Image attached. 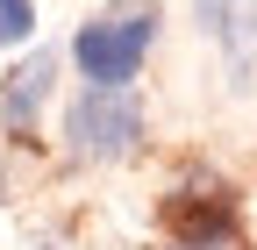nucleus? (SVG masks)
<instances>
[{"label": "nucleus", "mask_w": 257, "mask_h": 250, "mask_svg": "<svg viewBox=\"0 0 257 250\" xmlns=\"http://www.w3.org/2000/svg\"><path fill=\"white\" fill-rule=\"evenodd\" d=\"M157 8L150 0H114V8H100L93 22H79L72 36V72L86 86H136L150 50H157Z\"/></svg>", "instance_id": "nucleus-1"}, {"label": "nucleus", "mask_w": 257, "mask_h": 250, "mask_svg": "<svg viewBox=\"0 0 257 250\" xmlns=\"http://www.w3.org/2000/svg\"><path fill=\"white\" fill-rule=\"evenodd\" d=\"M150 143V107L136 86H79L64 100V150L79 165H128Z\"/></svg>", "instance_id": "nucleus-2"}, {"label": "nucleus", "mask_w": 257, "mask_h": 250, "mask_svg": "<svg viewBox=\"0 0 257 250\" xmlns=\"http://www.w3.org/2000/svg\"><path fill=\"white\" fill-rule=\"evenodd\" d=\"M172 243L179 250H243L236 186L214 179V172H186L172 186Z\"/></svg>", "instance_id": "nucleus-3"}, {"label": "nucleus", "mask_w": 257, "mask_h": 250, "mask_svg": "<svg viewBox=\"0 0 257 250\" xmlns=\"http://www.w3.org/2000/svg\"><path fill=\"white\" fill-rule=\"evenodd\" d=\"M50 93H57V50H29L8 72V86H0V121H8V136H36Z\"/></svg>", "instance_id": "nucleus-4"}, {"label": "nucleus", "mask_w": 257, "mask_h": 250, "mask_svg": "<svg viewBox=\"0 0 257 250\" xmlns=\"http://www.w3.org/2000/svg\"><path fill=\"white\" fill-rule=\"evenodd\" d=\"M193 22H200L207 36L229 50V72H236V86H250V65H243V15H236V0H193Z\"/></svg>", "instance_id": "nucleus-5"}, {"label": "nucleus", "mask_w": 257, "mask_h": 250, "mask_svg": "<svg viewBox=\"0 0 257 250\" xmlns=\"http://www.w3.org/2000/svg\"><path fill=\"white\" fill-rule=\"evenodd\" d=\"M36 36V0H0V43H29Z\"/></svg>", "instance_id": "nucleus-6"}, {"label": "nucleus", "mask_w": 257, "mask_h": 250, "mask_svg": "<svg viewBox=\"0 0 257 250\" xmlns=\"http://www.w3.org/2000/svg\"><path fill=\"white\" fill-rule=\"evenodd\" d=\"M165 250H179V243H165Z\"/></svg>", "instance_id": "nucleus-7"}]
</instances>
